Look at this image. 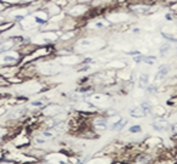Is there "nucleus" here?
Here are the masks:
<instances>
[{"mask_svg":"<svg viewBox=\"0 0 177 164\" xmlns=\"http://www.w3.org/2000/svg\"><path fill=\"white\" fill-rule=\"evenodd\" d=\"M106 46V43L101 38H96V36H86V38H80L77 39L73 44V49L74 53L78 54H84L88 51H97L102 50Z\"/></svg>","mask_w":177,"mask_h":164,"instance_id":"f257e3e1","label":"nucleus"},{"mask_svg":"<svg viewBox=\"0 0 177 164\" xmlns=\"http://www.w3.org/2000/svg\"><path fill=\"white\" fill-rule=\"evenodd\" d=\"M87 124L91 126V129H93L96 132L102 134L106 130H109V123L108 118L102 113V112H96V113L91 114L87 118Z\"/></svg>","mask_w":177,"mask_h":164,"instance_id":"f03ea898","label":"nucleus"},{"mask_svg":"<svg viewBox=\"0 0 177 164\" xmlns=\"http://www.w3.org/2000/svg\"><path fill=\"white\" fill-rule=\"evenodd\" d=\"M63 112H68V109L63 105H61V103H55V102H49L47 105L40 111V113H41L43 117L54 118L57 114L63 113Z\"/></svg>","mask_w":177,"mask_h":164,"instance_id":"7ed1b4c3","label":"nucleus"},{"mask_svg":"<svg viewBox=\"0 0 177 164\" xmlns=\"http://www.w3.org/2000/svg\"><path fill=\"white\" fill-rule=\"evenodd\" d=\"M153 163H154V154L147 151H141L136 153L129 160V164H153Z\"/></svg>","mask_w":177,"mask_h":164,"instance_id":"20e7f679","label":"nucleus"},{"mask_svg":"<svg viewBox=\"0 0 177 164\" xmlns=\"http://www.w3.org/2000/svg\"><path fill=\"white\" fill-rule=\"evenodd\" d=\"M128 10L129 12L138 15V16H147V15H151L153 12L152 5H147V4H129Z\"/></svg>","mask_w":177,"mask_h":164,"instance_id":"39448f33","label":"nucleus"},{"mask_svg":"<svg viewBox=\"0 0 177 164\" xmlns=\"http://www.w3.org/2000/svg\"><path fill=\"white\" fill-rule=\"evenodd\" d=\"M152 128L157 132H164V131L170 130L171 125L167 119H165L164 117H155L152 122Z\"/></svg>","mask_w":177,"mask_h":164,"instance_id":"423d86ee","label":"nucleus"},{"mask_svg":"<svg viewBox=\"0 0 177 164\" xmlns=\"http://www.w3.org/2000/svg\"><path fill=\"white\" fill-rule=\"evenodd\" d=\"M113 25L107 20V18H98L93 20L90 23H87V28H90L91 31H102V29H108L109 27H112Z\"/></svg>","mask_w":177,"mask_h":164,"instance_id":"0eeeda50","label":"nucleus"},{"mask_svg":"<svg viewBox=\"0 0 177 164\" xmlns=\"http://www.w3.org/2000/svg\"><path fill=\"white\" fill-rule=\"evenodd\" d=\"M114 159H115V158L110 157V156L103 154V153L100 152V153H97V154H95L93 157L88 158L85 164H110Z\"/></svg>","mask_w":177,"mask_h":164,"instance_id":"6e6552de","label":"nucleus"},{"mask_svg":"<svg viewBox=\"0 0 177 164\" xmlns=\"http://www.w3.org/2000/svg\"><path fill=\"white\" fill-rule=\"evenodd\" d=\"M169 72H170V66H167V64H160L159 68H158V71H157L155 77H154V79H155V81L163 80V79L166 78V76L169 74Z\"/></svg>","mask_w":177,"mask_h":164,"instance_id":"1a4fd4ad","label":"nucleus"},{"mask_svg":"<svg viewBox=\"0 0 177 164\" xmlns=\"http://www.w3.org/2000/svg\"><path fill=\"white\" fill-rule=\"evenodd\" d=\"M128 123H129V121H128L126 118H121L118 123H115V124H113V125H110V126H109V130H110V131L120 132V131H123L125 128H126Z\"/></svg>","mask_w":177,"mask_h":164,"instance_id":"9d476101","label":"nucleus"},{"mask_svg":"<svg viewBox=\"0 0 177 164\" xmlns=\"http://www.w3.org/2000/svg\"><path fill=\"white\" fill-rule=\"evenodd\" d=\"M129 114L132 117V118H136V119H141V118H144L147 114L144 113V111L139 107V106H136V107H132L130 111H129Z\"/></svg>","mask_w":177,"mask_h":164,"instance_id":"9b49d317","label":"nucleus"},{"mask_svg":"<svg viewBox=\"0 0 177 164\" xmlns=\"http://www.w3.org/2000/svg\"><path fill=\"white\" fill-rule=\"evenodd\" d=\"M148 85H149V76L147 73H141L138 77V88L146 89Z\"/></svg>","mask_w":177,"mask_h":164,"instance_id":"f8f14e48","label":"nucleus"},{"mask_svg":"<svg viewBox=\"0 0 177 164\" xmlns=\"http://www.w3.org/2000/svg\"><path fill=\"white\" fill-rule=\"evenodd\" d=\"M139 107H141L143 111H144V113L148 116V114H152L153 113V105H152V102L148 101V100H146V101H142L141 102V105H139Z\"/></svg>","mask_w":177,"mask_h":164,"instance_id":"ddd939ff","label":"nucleus"},{"mask_svg":"<svg viewBox=\"0 0 177 164\" xmlns=\"http://www.w3.org/2000/svg\"><path fill=\"white\" fill-rule=\"evenodd\" d=\"M170 50H171V45L169 43H165L159 48V54L161 57H165L169 53H170Z\"/></svg>","mask_w":177,"mask_h":164,"instance_id":"4468645a","label":"nucleus"},{"mask_svg":"<svg viewBox=\"0 0 177 164\" xmlns=\"http://www.w3.org/2000/svg\"><path fill=\"white\" fill-rule=\"evenodd\" d=\"M157 62V56L153 55H143V63L148 64V66H153Z\"/></svg>","mask_w":177,"mask_h":164,"instance_id":"2eb2a0df","label":"nucleus"},{"mask_svg":"<svg viewBox=\"0 0 177 164\" xmlns=\"http://www.w3.org/2000/svg\"><path fill=\"white\" fill-rule=\"evenodd\" d=\"M128 131L130 134H134V135H136V134H141L142 132V126L139 124H132V125L129 126Z\"/></svg>","mask_w":177,"mask_h":164,"instance_id":"dca6fc26","label":"nucleus"},{"mask_svg":"<svg viewBox=\"0 0 177 164\" xmlns=\"http://www.w3.org/2000/svg\"><path fill=\"white\" fill-rule=\"evenodd\" d=\"M80 67H78V73H87V72H90L92 69V64H83V63H80L79 64Z\"/></svg>","mask_w":177,"mask_h":164,"instance_id":"f3484780","label":"nucleus"},{"mask_svg":"<svg viewBox=\"0 0 177 164\" xmlns=\"http://www.w3.org/2000/svg\"><path fill=\"white\" fill-rule=\"evenodd\" d=\"M144 90L148 93V94H151V95H154V94L158 93V85H157V84H149L148 86L144 89Z\"/></svg>","mask_w":177,"mask_h":164,"instance_id":"a211bd4d","label":"nucleus"},{"mask_svg":"<svg viewBox=\"0 0 177 164\" xmlns=\"http://www.w3.org/2000/svg\"><path fill=\"white\" fill-rule=\"evenodd\" d=\"M166 103H167V106H171V107H177V96H174V97L169 99Z\"/></svg>","mask_w":177,"mask_h":164,"instance_id":"6ab92c4d","label":"nucleus"},{"mask_svg":"<svg viewBox=\"0 0 177 164\" xmlns=\"http://www.w3.org/2000/svg\"><path fill=\"white\" fill-rule=\"evenodd\" d=\"M132 60H134V62H135L136 64H139V63H142V62H143V55L141 54V55L134 56V57H132Z\"/></svg>","mask_w":177,"mask_h":164,"instance_id":"aec40b11","label":"nucleus"},{"mask_svg":"<svg viewBox=\"0 0 177 164\" xmlns=\"http://www.w3.org/2000/svg\"><path fill=\"white\" fill-rule=\"evenodd\" d=\"M128 56H137V55H141V51H138V50H132V51H128V53H125Z\"/></svg>","mask_w":177,"mask_h":164,"instance_id":"412c9836","label":"nucleus"},{"mask_svg":"<svg viewBox=\"0 0 177 164\" xmlns=\"http://www.w3.org/2000/svg\"><path fill=\"white\" fill-rule=\"evenodd\" d=\"M170 130H171V132H172V137H176V136H177V123H175V124L171 125Z\"/></svg>","mask_w":177,"mask_h":164,"instance_id":"4be33fe9","label":"nucleus"},{"mask_svg":"<svg viewBox=\"0 0 177 164\" xmlns=\"http://www.w3.org/2000/svg\"><path fill=\"white\" fill-rule=\"evenodd\" d=\"M110 164H129V162H125V160H119V159H114Z\"/></svg>","mask_w":177,"mask_h":164,"instance_id":"5701e85b","label":"nucleus"},{"mask_svg":"<svg viewBox=\"0 0 177 164\" xmlns=\"http://www.w3.org/2000/svg\"><path fill=\"white\" fill-rule=\"evenodd\" d=\"M132 32H134L135 34H138V33H141V29H139V28H134V29H132Z\"/></svg>","mask_w":177,"mask_h":164,"instance_id":"b1692460","label":"nucleus"},{"mask_svg":"<svg viewBox=\"0 0 177 164\" xmlns=\"http://www.w3.org/2000/svg\"><path fill=\"white\" fill-rule=\"evenodd\" d=\"M165 17H166V20H170V21H171V20H172V15H170V13H167V15H166V16H165Z\"/></svg>","mask_w":177,"mask_h":164,"instance_id":"393cba45","label":"nucleus"}]
</instances>
